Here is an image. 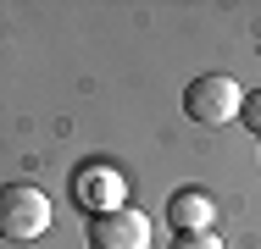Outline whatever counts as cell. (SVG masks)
<instances>
[{
  "mask_svg": "<svg viewBox=\"0 0 261 249\" xmlns=\"http://www.w3.org/2000/svg\"><path fill=\"white\" fill-rule=\"evenodd\" d=\"M45 233H50V199H45V189H34V183H6V189H0V238L34 244V238H45Z\"/></svg>",
  "mask_w": 261,
  "mask_h": 249,
  "instance_id": "cell-1",
  "label": "cell"
},
{
  "mask_svg": "<svg viewBox=\"0 0 261 249\" xmlns=\"http://www.w3.org/2000/svg\"><path fill=\"white\" fill-rule=\"evenodd\" d=\"M239 105H245V89H239L228 72H200V78L184 83V116L200 122V128H222V122H233Z\"/></svg>",
  "mask_w": 261,
  "mask_h": 249,
  "instance_id": "cell-2",
  "label": "cell"
},
{
  "mask_svg": "<svg viewBox=\"0 0 261 249\" xmlns=\"http://www.w3.org/2000/svg\"><path fill=\"white\" fill-rule=\"evenodd\" d=\"M84 238H89V249H150V216L134 205L100 210V216H89Z\"/></svg>",
  "mask_w": 261,
  "mask_h": 249,
  "instance_id": "cell-3",
  "label": "cell"
},
{
  "mask_svg": "<svg viewBox=\"0 0 261 249\" xmlns=\"http://www.w3.org/2000/svg\"><path fill=\"white\" fill-rule=\"evenodd\" d=\"M72 205L84 216H100V210H122L128 205V183L117 166H78L72 172Z\"/></svg>",
  "mask_w": 261,
  "mask_h": 249,
  "instance_id": "cell-4",
  "label": "cell"
},
{
  "mask_svg": "<svg viewBox=\"0 0 261 249\" xmlns=\"http://www.w3.org/2000/svg\"><path fill=\"white\" fill-rule=\"evenodd\" d=\"M167 222H172V233H211L217 205H211L206 189H178L167 199Z\"/></svg>",
  "mask_w": 261,
  "mask_h": 249,
  "instance_id": "cell-5",
  "label": "cell"
},
{
  "mask_svg": "<svg viewBox=\"0 0 261 249\" xmlns=\"http://www.w3.org/2000/svg\"><path fill=\"white\" fill-rule=\"evenodd\" d=\"M172 249H228V244H222L217 233H178V238H172Z\"/></svg>",
  "mask_w": 261,
  "mask_h": 249,
  "instance_id": "cell-6",
  "label": "cell"
},
{
  "mask_svg": "<svg viewBox=\"0 0 261 249\" xmlns=\"http://www.w3.org/2000/svg\"><path fill=\"white\" fill-rule=\"evenodd\" d=\"M239 122H245V128L261 139V89H256V95H245V105H239Z\"/></svg>",
  "mask_w": 261,
  "mask_h": 249,
  "instance_id": "cell-7",
  "label": "cell"
}]
</instances>
